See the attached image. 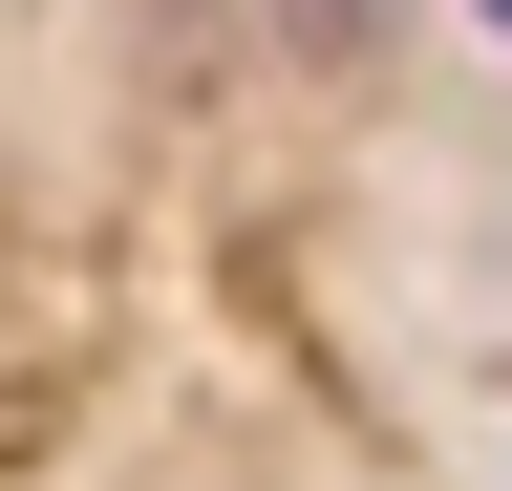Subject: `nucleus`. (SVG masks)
<instances>
[{
	"mask_svg": "<svg viewBox=\"0 0 512 491\" xmlns=\"http://www.w3.org/2000/svg\"><path fill=\"white\" fill-rule=\"evenodd\" d=\"M256 22H278L299 86H384V65H406V0H256Z\"/></svg>",
	"mask_w": 512,
	"mask_h": 491,
	"instance_id": "nucleus-1",
	"label": "nucleus"
},
{
	"mask_svg": "<svg viewBox=\"0 0 512 491\" xmlns=\"http://www.w3.org/2000/svg\"><path fill=\"white\" fill-rule=\"evenodd\" d=\"M470 22H491V43H512V0H470Z\"/></svg>",
	"mask_w": 512,
	"mask_h": 491,
	"instance_id": "nucleus-2",
	"label": "nucleus"
}]
</instances>
